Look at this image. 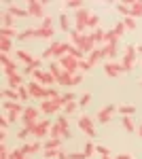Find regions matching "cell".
<instances>
[{
    "label": "cell",
    "instance_id": "obj_1",
    "mask_svg": "<svg viewBox=\"0 0 142 159\" xmlns=\"http://www.w3.org/2000/svg\"><path fill=\"white\" fill-rule=\"evenodd\" d=\"M49 138H59V140H70L72 132H70V123L66 119V115H59L57 119L51 125V132H49Z\"/></svg>",
    "mask_w": 142,
    "mask_h": 159
},
{
    "label": "cell",
    "instance_id": "obj_2",
    "mask_svg": "<svg viewBox=\"0 0 142 159\" xmlns=\"http://www.w3.org/2000/svg\"><path fill=\"white\" fill-rule=\"evenodd\" d=\"M91 15H94V13L89 11L87 7L74 13V30H76V32H81V34H85V32H87V24H89V19H91Z\"/></svg>",
    "mask_w": 142,
    "mask_h": 159
},
{
    "label": "cell",
    "instance_id": "obj_3",
    "mask_svg": "<svg viewBox=\"0 0 142 159\" xmlns=\"http://www.w3.org/2000/svg\"><path fill=\"white\" fill-rule=\"evenodd\" d=\"M136 53H138V47H136V45H125L123 57H121V64H123L125 72L134 70V66H136Z\"/></svg>",
    "mask_w": 142,
    "mask_h": 159
},
{
    "label": "cell",
    "instance_id": "obj_4",
    "mask_svg": "<svg viewBox=\"0 0 142 159\" xmlns=\"http://www.w3.org/2000/svg\"><path fill=\"white\" fill-rule=\"evenodd\" d=\"M38 115H40V108H36V106H25L24 115H21L24 127H28V129L32 132V129H34V125L38 123Z\"/></svg>",
    "mask_w": 142,
    "mask_h": 159
},
{
    "label": "cell",
    "instance_id": "obj_5",
    "mask_svg": "<svg viewBox=\"0 0 142 159\" xmlns=\"http://www.w3.org/2000/svg\"><path fill=\"white\" fill-rule=\"evenodd\" d=\"M25 9H28V15L30 17H34V19H45L47 15H45V2L43 0H28L25 2Z\"/></svg>",
    "mask_w": 142,
    "mask_h": 159
},
{
    "label": "cell",
    "instance_id": "obj_6",
    "mask_svg": "<svg viewBox=\"0 0 142 159\" xmlns=\"http://www.w3.org/2000/svg\"><path fill=\"white\" fill-rule=\"evenodd\" d=\"M95 45H98V43H95V40H94V34H91V32H85L83 36L79 38V43H76L74 47H79L83 55H89L91 51H95V49H98Z\"/></svg>",
    "mask_w": 142,
    "mask_h": 159
},
{
    "label": "cell",
    "instance_id": "obj_7",
    "mask_svg": "<svg viewBox=\"0 0 142 159\" xmlns=\"http://www.w3.org/2000/svg\"><path fill=\"white\" fill-rule=\"evenodd\" d=\"M79 127H81V132H83L87 138H95V136H98L94 117H89V115H81V117H79Z\"/></svg>",
    "mask_w": 142,
    "mask_h": 159
},
{
    "label": "cell",
    "instance_id": "obj_8",
    "mask_svg": "<svg viewBox=\"0 0 142 159\" xmlns=\"http://www.w3.org/2000/svg\"><path fill=\"white\" fill-rule=\"evenodd\" d=\"M83 81V72H76V74H70V72H64L57 76V85L62 87H74V85H79Z\"/></svg>",
    "mask_w": 142,
    "mask_h": 159
},
{
    "label": "cell",
    "instance_id": "obj_9",
    "mask_svg": "<svg viewBox=\"0 0 142 159\" xmlns=\"http://www.w3.org/2000/svg\"><path fill=\"white\" fill-rule=\"evenodd\" d=\"M32 76H34V81H38L40 85H45L47 89H51V87L57 83V79L49 72V70H34V72H32Z\"/></svg>",
    "mask_w": 142,
    "mask_h": 159
},
{
    "label": "cell",
    "instance_id": "obj_10",
    "mask_svg": "<svg viewBox=\"0 0 142 159\" xmlns=\"http://www.w3.org/2000/svg\"><path fill=\"white\" fill-rule=\"evenodd\" d=\"M0 64H2V74H4V76H13V74L19 72V64L13 61L11 57L4 55V53H0Z\"/></svg>",
    "mask_w": 142,
    "mask_h": 159
},
{
    "label": "cell",
    "instance_id": "obj_11",
    "mask_svg": "<svg viewBox=\"0 0 142 159\" xmlns=\"http://www.w3.org/2000/svg\"><path fill=\"white\" fill-rule=\"evenodd\" d=\"M28 89H30V96L36 98V100H40V102H45L47 96H49V89L45 85H40L38 81H30V83H28Z\"/></svg>",
    "mask_w": 142,
    "mask_h": 159
},
{
    "label": "cell",
    "instance_id": "obj_12",
    "mask_svg": "<svg viewBox=\"0 0 142 159\" xmlns=\"http://www.w3.org/2000/svg\"><path fill=\"white\" fill-rule=\"evenodd\" d=\"M51 125H53L51 121H47V119H40V121L34 125V129H32V136H34L36 140H43L45 136H49V132H51Z\"/></svg>",
    "mask_w": 142,
    "mask_h": 159
},
{
    "label": "cell",
    "instance_id": "obj_13",
    "mask_svg": "<svg viewBox=\"0 0 142 159\" xmlns=\"http://www.w3.org/2000/svg\"><path fill=\"white\" fill-rule=\"evenodd\" d=\"M79 64H81V60H76V57H72V55H64V57L59 60V66L70 74L81 72V70H79Z\"/></svg>",
    "mask_w": 142,
    "mask_h": 159
},
{
    "label": "cell",
    "instance_id": "obj_14",
    "mask_svg": "<svg viewBox=\"0 0 142 159\" xmlns=\"http://www.w3.org/2000/svg\"><path fill=\"white\" fill-rule=\"evenodd\" d=\"M104 72H106V76H110V79H119L121 74L125 72V68H123L121 61H106V64H104Z\"/></svg>",
    "mask_w": 142,
    "mask_h": 159
},
{
    "label": "cell",
    "instance_id": "obj_15",
    "mask_svg": "<svg viewBox=\"0 0 142 159\" xmlns=\"http://www.w3.org/2000/svg\"><path fill=\"white\" fill-rule=\"evenodd\" d=\"M40 112L43 115H57L59 110H64V104L62 102H51V100H45V102H40Z\"/></svg>",
    "mask_w": 142,
    "mask_h": 159
},
{
    "label": "cell",
    "instance_id": "obj_16",
    "mask_svg": "<svg viewBox=\"0 0 142 159\" xmlns=\"http://www.w3.org/2000/svg\"><path fill=\"white\" fill-rule=\"evenodd\" d=\"M115 106L112 104H108V106H104V108H100L98 112H95V121L98 123H102V125H106L110 119H112V112H115Z\"/></svg>",
    "mask_w": 142,
    "mask_h": 159
},
{
    "label": "cell",
    "instance_id": "obj_17",
    "mask_svg": "<svg viewBox=\"0 0 142 159\" xmlns=\"http://www.w3.org/2000/svg\"><path fill=\"white\" fill-rule=\"evenodd\" d=\"M4 11H7V13H11L15 19H19V17H28V9H25V7H19L17 2H7Z\"/></svg>",
    "mask_w": 142,
    "mask_h": 159
},
{
    "label": "cell",
    "instance_id": "obj_18",
    "mask_svg": "<svg viewBox=\"0 0 142 159\" xmlns=\"http://www.w3.org/2000/svg\"><path fill=\"white\" fill-rule=\"evenodd\" d=\"M2 108H4V112H11V115H24L25 106H21V102H11V100H4L2 102Z\"/></svg>",
    "mask_w": 142,
    "mask_h": 159
},
{
    "label": "cell",
    "instance_id": "obj_19",
    "mask_svg": "<svg viewBox=\"0 0 142 159\" xmlns=\"http://www.w3.org/2000/svg\"><path fill=\"white\" fill-rule=\"evenodd\" d=\"M24 85V74L21 72H17V74H13V76H7V87L9 89H19V87Z\"/></svg>",
    "mask_w": 142,
    "mask_h": 159
},
{
    "label": "cell",
    "instance_id": "obj_20",
    "mask_svg": "<svg viewBox=\"0 0 142 159\" xmlns=\"http://www.w3.org/2000/svg\"><path fill=\"white\" fill-rule=\"evenodd\" d=\"M40 148H45L38 140H34V142H25L24 147H21V151H24V155L25 157H30V155H34V153H38Z\"/></svg>",
    "mask_w": 142,
    "mask_h": 159
},
{
    "label": "cell",
    "instance_id": "obj_21",
    "mask_svg": "<svg viewBox=\"0 0 142 159\" xmlns=\"http://www.w3.org/2000/svg\"><path fill=\"white\" fill-rule=\"evenodd\" d=\"M53 28H49V25H38L34 28V38H53Z\"/></svg>",
    "mask_w": 142,
    "mask_h": 159
},
{
    "label": "cell",
    "instance_id": "obj_22",
    "mask_svg": "<svg viewBox=\"0 0 142 159\" xmlns=\"http://www.w3.org/2000/svg\"><path fill=\"white\" fill-rule=\"evenodd\" d=\"M15 57H17L19 61H24L25 66H30V64L36 60L34 55H30V53H28V51H24V49H17V51H15Z\"/></svg>",
    "mask_w": 142,
    "mask_h": 159
},
{
    "label": "cell",
    "instance_id": "obj_23",
    "mask_svg": "<svg viewBox=\"0 0 142 159\" xmlns=\"http://www.w3.org/2000/svg\"><path fill=\"white\" fill-rule=\"evenodd\" d=\"M0 28H13L15 25V17H13L11 13H7V11H2L0 13Z\"/></svg>",
    "mask_w": 142,
    "mask_h": 159
},
{
    "label": "cell",
    "instance_id": "obj_24",
    "mask_svg": "<svg viewBox=\"0 0 142 159\" xmlns=\"http://www.w3.org/2000/svg\"><path fill=\"white\" fill-rule=\"evenodd\" d=\"M115 9H117V13H121L123 17H131V7H130V0H127V2H115Z\"/></svg>",
    "mask_w": 142,
    "mask_h": 159
},
{
    "label": "cell",
    "instance_id": "obj_25",
    "mask_svg": "<svg viewBox=\"0 0 142 159\" xmlns=\"http://www.w3.org/2000/svg\"><path fill=\"white\" fill-rule=\"evenodd\" d=\"M0 96L7 98V100H11V102H21V100H19V93H17L15 89H9V87H4V89L0 91Z\"/></svg>",
    "mask_w": 142,
    "mask_h": 159
},
{
    "label": "cell",
    "instance_id": "obj_26",
    "mask_svg": "<svg viewBox=\"0 0 142 159\" xmlns=\"http://www.w3.org/2000/svg\"><path fill=\"white\" fill-rule=\"evenodd\" d=\"M59 28H62V32H66V34H70L72 30H70V19H68V15L66 13H59Z\"/></svg>",
    "mask_w": 142,
    "mask_h": 159
},
{
    "label": "cell",
    "instance_id": "obj_27",
    "mask_svg": "<svg viewBox=\"0 0 142 159\" xmlns=\"http://www.w3.org/2000/svg\"><path fill=\"white\" fill-rule=\"evenodd\" d=\"M130 7H131V17H142V0H130Z\"/></svg>",
    "mask_w": 142,
    "mask_h": 159
},
{
    "label": "cell",
    "instance_id": "obj_28",
    "mask_svg": "<svg viewBox=\"0 0 142 159\" xmlns=\"http://www.w3.org/2000/svg\"><path fill=\"white\" fill-rule=\"evenodd\" d=\"M62 9H74V11H81V9H85V7H83L81 0H66V2H62Z\"/></svg>",
    "mask_w": 142,
    "mask_h": 159
},
{
    "label": "cell",
    "instance_id": "obj_29",
    "mask_svg": "<svg viewBox=\"0 0 142 159\" xmlns=\"http://www.w3.org/2000/svg\"><path fill=\"white\" fill-rule=\"evenodd\" d=\"M19 36V32L15 30V28H0V38H17Z\"/></svg>",
    "mask_w": 142,
    "mask_h": 159
},
{
    "label": "cell",
    "instance_id": "obj_30",
    "mask_svg": "<svg viewBox=\"0 0 142 159\" xmlns=\"http://www.w3.org/2000/svg\"><path fill=\"white\" fill-rule=\"evenodd\" d=\"M47 70H49V72H51V74H53L55 79H57L59 74L64 72V68L59 66V61H49V64H47Z\"/></svg>",
    "mask_w": 142,
    "mask_h": 159
},
{
    "label": "cell",
    "instance_id": "obj_31",
    "mask_svg": "<svg viewBox=\"0 0 142 159\" xmlns=\"http://www.w3.org/2000/svg\"><path fill=\"white\" fill-rule=\"evenodd\" d=\"M11 49H13V40H11V38H0V53L9 55Z\"/></svg>",
    "mask_w": 142,
    "mask_h": 159
},
{
    "label": "cell",
    "instance_id": "obj_32",
    "mask_svg": "<svg viewBox=\"0 0 142 159\" xmlns=\"http://www.w3.org/2000/svg\"><path fill=\"white\" fill-rule=\"evenodd\" d=\"M87 60H89V64H91V66H95L98 61H102V60H104V57H102V51H100V47H98L95 51H91V53L87 55Z\"/></svg>",
    "mask_w": 142,
    "mask_h": 159
},
{
    "label": "cell",
    "instance_id": "obj_33",
    "mask_svg": "<svg viewBox=\"0 0 142 159\" xmlns=\"http://www.w3.org/2000/svg\"><path fill=\"white\" fill-rule=\"evenodd\" d=\"M121 123H123L125 132H130V134H134V132H136V125H134V119H131V117H123V119H121Z\"/></svg>",
    "mask_w": 142,
    "mask_h": 159
},
{
    "label": "cell",
    "instance_id": "obj_34",
    "mask_svg": "<svg viewBox=\"0 0 142 159\" xmlns=\"http://www.w3.org/2000/svg\"><path fill=\"white\" fill-rule=\"evenodd\" d=\"M95 144L89 140V142H85V147H83V153H85V159H89V157H94V153H95Z\"/></svg>",
    "mask_w": 142,
    "mask_h": 159
},
{
    "label": "cell",
    "instance_id": "obj_35",
    "mask_svg": "<svg viewBox=\"0 0 142 159\" xmlns=\"http://www.w3.org/2000/svg\"><path fill=\"white\" fill-rule=\"evenodd\" d=\"M112 34H115L117 38H121L123 34H125V25H123V21H121V19H119L117 24L112 25Z\"/></svg>",
    "mask_w": 142,
    "mask_h": 159
},
{
    "label": "cell",
    "instance_id": "obj_36",
    "mask_svg": "<svg viewBox=\"0 0 142 159\" xmlns=\"http://www.w3.org/2000/svg\"><path fill=\"white\" fill-rule=\"evenodd\" d=\"M119 112H121L123 117H131V115L136 112V106H131V104H123V106H119Z\"/></svg>",
    "mask_w": 142,
    "mask_h": 159
},
{
    "label": "cell",
    "instance_id": "obj_37",
    "mask_svg": "<svg viewBox=\"0 0 142 159\" xmlns=\"http://www.w3.org/2000/svg\"><path fill=\"white\" fill-rule=\"evenodd\" d=\"M76 98H79V96H74L72 91H66V93H62V104L66 106V104H70V102H79Z\"/></svg>",
    "mask_w": 142,
    "mask_h": 159
},
{
    "label": "cell",
    "instance_id": "obj_38",
    "mask_svg": "<svg viewBox=\"0 0 142 159\" xmlns=\"http://www.w3.org/2000/svg\"><path fill=\"white\" fill-rule=\"evenodd\" d=\"M89 104H91V93H89V91H85L83 96H79V106H81V108L89 106Z\"/></svg>",
    "mask_w": 142,
    "mask_h": 159
},
{
    "label": "cell",
    "instance_id": "obj_39",
    "mask_svg": "<svg viewBox=\"0 0 142 159\" xmlns=\"http://www.w3.org/2000/svg\"><path fill=\"white\" fill-rule=\"evenodd\" d=\"M59 151H62V148H43V155H45L47 159H57Z\"/></svg>",
    "mask_w": 142,
    "mask_h": 159
},
{
    "label": "cell",
    "instance_id": "obj_40",
    "mask_svg": "<svg viewBox=\"0 0 142 159\" xmlns=\"http://www.w3.org/2000/svg\"><path fill=\"white\" fill-rule=\"evenodd\" d=\"M17 93H19V100H21V102H25V100L32 98V96H30V89H28V85H21L19 89H17Z\"/></svg>",
    "mask_w": 142,
    "mask_h": 159
},
{
    "label": "cell",
    "instance_id": "obj_41",
    "mask_svg": "<svg viewBox=\"0 0 142 159\" xmlns=\"http://www.w3.org/2000/svg\"><path fill=\"white\" fill-rule=\"evenodd\" d=\"M79 108H81V106H79V102H70V104H66V106H64V115H74Z\"/></svg>",
    "mask_w": 142,
    "mask_h": 159
},
{
    "label": "cell",
    "instance_id": "obj_42",
    "mask_svg": "<svg viewBox=\"0 0 142 159\" xmlns=\"http://www.w3.org/2000/svg\"><path fill=\"white\" fill-rule=\"evenodd\" d=\"M28 38H34V28H28V30H24V32H19L17 40H28Z\"/></svg>",
    "mask_w": 142,
    "mask_h": 159
},
{
    "label": "cell",
    "instance_id": "obj_43",
    "mask_svg": "<svg viewBox=\"0 0 142 159\" xmlns=\"http://www.w3.org/2000/svg\"><path fill=\"white\" fill-rule=\"evenodd\" d=\"M62 147V140L59 138H49L47 142H45V148H59Z\"/></svg>",
    "mask_w": 142,
    "mask_h": 159
},
{
    "label": "cell",
    "instance_id": "obj_44",
    "mask_svg": "<svg viewBox=\"0 0 142 159\" xmlns=\"http://www.w3.org/2000/svg\"><path fill=\"white\" fill-rule=\"evenodd\" d=\"M121 21L125 25V30H136V19H134V17H123Z\"/></svg>",
    "mask_w": 142,
    "mask_h": 159
},
{
    "label": "cell",
    "instance_id": "obj_45",
    "mask_svg": "<svg viewBox=\"0 0 142 159\" xmlns=\"http://www.w3.org/2000/svg\"><path fill=\"white\" fill-rule=\"evenodd\" d=\"M68 55L76 57V60H83V57H85L83 53H81V49H79V47H74V45H70V49H68Z\"/></svg>",
    "mask_w": 142,
    "mask_h": 159
},
{
    "label": "cell",
    "instance_id": "obj_46",
    "mask_svg": "<svg viewBox=\"0 0 142 159\" xmlns=\"http://www.w3.org/2000/svg\"><path fill=\"white\" fill-rule=\"evenodd\" d=\"M91 68H94V66L89 64V60H87V57H83V60H81V64H79V70H81V72H89Z\"/></svg>",
    "mask_w": 142,
    "mask_h": 159
},
{
    "label": "cell",
    "instance_id": "obj_47",
    "mask_svg": "<svg viewBox=\"0 0 142 159\" xmlns=\"http://www.w3.org/2000/svg\"><path fill=\"white\" fill-rule=\"evenodd\" d=\"M95 153H98V155H102V159H104V157H110V148L104 147V144H100V147L95 148Z\"/></svg>",
    "mask_w": 142,
    "mask_h": 159
},
{
    "label": "cell",
    "instance_id": "obj_48",
    "mask_svg": "<svg viewBox=\"0 0 142 159\" xmlns=\"http://www.w3.org/2000/svg\"><path fill=\"white\" fill-rule=\"evenodd\" d=\"M0 159H11V151L7 144H0Z\"/></svg>",
    "mask_w": 142,
    "mask_h": 159
},
{
    "label": "cell",
    "instance_id": "obj_49",
    "mask_svg": "<svg viewBox=\"0 0 142 159\" xmlns=\"http://www.w3.org/2000/svg\"><path fill=\"white\" fill-rule=\"evenodd\" d=\"M68 36H70V45H76V43H79V38L83 36V34H81V32H76V30H72Z\"/></svg>",
    "mask_w": 142,
    "mask_h": 159
},
{
    "label": "cell",
    "instance_id": "obj_50",
    "mask_svg": "<svg viewBox=\"0 0 142 159\" xmlns=\"http://www.w3.org/2000/svg\"><path fill=\"white\" fill-rule=\"evenodd\" d=\"M11 159H25L24 151H21V148H13L11 151Z\"/></svg>",
    "mask_w": 142,
    "mask_h": 159
},
{
    "label": "cell",
    "instance_id": "obj_51",
    "mask_svg": "<svg viewBox=\"0 0 142 159\" xmlns=\"http://www.w3.org/2000/svg\"><path fill=\"white\" fill-rule=\"evenodd\" d=\"M30 134H32V132H30L28 127H24V129H19V132H17V138H19V140H25Z\"/></svg>",
    "mask_w": 142,
    "mask_h": 159
},
{
    "label": "cell",
    "instance_id": "obj_52",
    "mask_svg": "<svg viewBox=\"0 0 142 159\" xmlns=\"http://www.w3.org/2000/svg\"><path fill=\"white\" fill-rule=\"evenodd\" d=\"M9 125H11V121H9V119H7L4 115H0V127H2V129L7 132V129H9Z\"/></svg>",
    "mask_w": 142,
    "mask_h": 159
},
{
    "label": "cell",
    "instance_id": "obj_53",
    "mask_svg": "<svg viewBox=\"0 0 142 159\" xmlns=\"http://www.w3.org/2000/svg\"><path fill=\"white\" fill-rule=\"evenodd\" d=\"M68 157L70 159H85V153L83 151H76V153H68Z\"/></svg>",
    "mask_w": 142,
    "mask_h": 159
},
{
    "label": "cell",
    "instance_id": "obj_54",
    "mask_svg": "<svg viewBox=\"0 0 142 159\" xmlns=\"http://www.w3.org/2000/svg\"><path fill=\"white\" fill-rule=\"evenodd\" d=\"M40 25H49V28H53V19H51V17H45V19H43V21H40Z\"/></svg>",
    "mask_w": 142,
    "mask_h": 159
},
{
    "label": "cell",
    "instance_id": "obj_55",
    "mask_svg": "<svg viewBox=\"0 0 142 159\" xmlns=\"http://www.w3.org/2000/svg\"><path fill=\"white\" fill-rule=\"evenodd\" d=\"M17 117H19V115H11V112H7V119H9V121H17Z\"/></svg>",
    "mask_w": 142,
    "mask_h": 159
},
{
    "label": "cell",
    "instance_id": "obj_56",
    "mask_svg": "<svg viewBox=\"0 0 142 159\" xmlns=\"http://www.w3.org/2000/svg\"><path fill=\"white\" fill-rule=\"evenodd\" d=\"M138 134H140V136H142V123H140V127H138Z\"/></svg>",
    "mask_w": 142,
    "mask_h": 159
},
{
    "label": "cell",
    "instance_id": "obj_57",
    "mask_svg": "<svg viewBox=\"0 0 142 159\" xmlns=\"http://www.w3.org/2000/svg\"><path fill=\"white\" fill-rule=\"evenodd\" d=\"M104 159H112V157H104Z\"/></svg>",
    "mask_w": 142,
    "mask_h": 159
},
{
    "label": "cell",
    "instance_id": "obj_58",
    "mask_svg": "<svg viewBox=\"0 0 142 159\" xmlns=\"http://www.w3.org/2000/svg\"><path fill=\"white\" fill-rule=\"evenodd\" d=\"M112 159H117V157H112Z\"/></svg>",
    "mask_w": 142,
    "mask_h": 159
},
{
    "label": "cell",
    "instance_id": "obj_59",
    "mask_svg": "<svg viewBox=\"0 0 142 159\" xmlns=\"http://www.w3.org/2000/svg\"><path fill=\"white\" fill-rule=\"evenodd\" d=\"M25 159H30V157H25Z\"/></svg>",
    "mask_w": 142,
    "mask_h": 159
},
{
    "label": "cell",
    "instance_id": "obj_60",
    "mask_svg": "<svg viewBox=\"0 0 142 159\" xmlns=\"http://www.w3.org/2000/svg\"><path fill=\"white\" fill-rule=\"evenodd\" d=\"M140 85H142V83H140Z\"/></svg>",
    "mask_w": 142,
    "mask_h": 159
},
{
    "label": "cell",
    "instance_id": "obj_61",
    "mask_svg": "<svg viewBox=\"0 0 142 159\" xmlns=\"http://www.w3.org/2000/svg\"><path fill=\"white\" fill-rule=\"evenodd\" d=\"M131 159H134V157H131Z\"/></svg>",
    "mask_w": 142,
    "mask_h": 159
}]
</instances>
